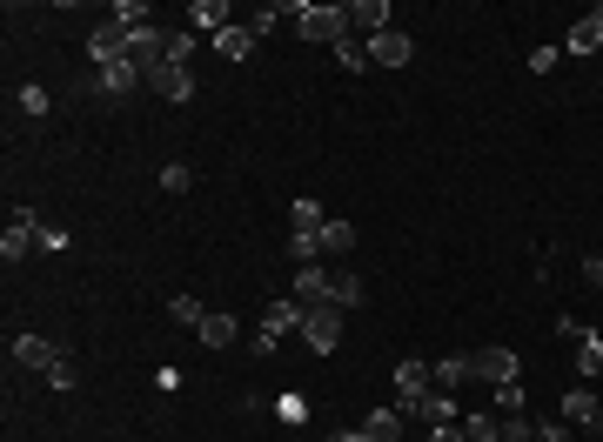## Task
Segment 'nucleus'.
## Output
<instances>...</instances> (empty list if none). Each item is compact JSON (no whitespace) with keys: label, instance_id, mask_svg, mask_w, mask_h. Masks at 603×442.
Returning a JSON list of instances; mask_svg holds the SVG:
<instances>
[{"label":"nucleus","instance_id":"nucleus-30","mask_svg":"<svg viewBox=\"0 0 603 442\" xmlns=\"http://www.w3.org/2000/svg\"><path fill=\"white\" fill-rule=\"evenodd\" d=\"M188 54H195V34H188V27H175V34H168V61L188 67Z\"/></svg>","mask_w":603,"mask_h":442},{"label":"nucleus","instance_id":"nucleus-37","mask_svg":"<svg viewBox=\"0 0 603 442\" xmlns=\"http://www.w3.org/2000/svg\"><path fill=\"white\" fill-rule=\"evenodd\" d=\"M335 442H369V436H362V429H349V436H335Z\"/></svg>","mask_w":603,"mask_h":442},{"label":"nucleus","instance_id":"nucleus-14","mask_svg":"<svg viewBox=\"0 0 603 442\" xmlns=\"http://www.w3.org/2000/svg\"><path fill=\"white\" fill-rule=\"evenodd\" d=\"M222 27H235L228 21V0H195V7H188V34H208V41H215Z\"/></svg>","mask_w":603,"mask_h":442},{"label":"nucleus","instance_id":"nucleus-38","mask_svg":"<svg viewBox=\"0 0 603 442\" xmlns=\"http://www.w3.org/2000/svg\"><path fill=\"white\" fill-rule=\"evenodd\" d=\"M597 429H603V409H597Z\"/></svg>","mask_w":603,"mask_h":442},{"label":"nucleus","instance_id":"nucleus-7","mask_svg":"<svg viewBox=\"0 0 603 442\" xmlns=\"http://www.w3.org/2000/svg\"><path fill=\"white\" fill-rule=\"evenodd\" d=\"M148 88H155L161 101H175V108H181V101H195V67H175V61H161L155 74H148Z\"/></svg>","mask_w":603,"mask_h":442},{"label":"nucleus","instance_id":"nucleus-9","mask_svg":"<svg viewBox=\"0 0 603 442\" xmlns=\"http://www.w3.org/2000/svg\"><path fill=\"white\" fill-rule=\"evenodd\" d=\"M302 322H309V309H302L295 295H275V302H268V309H262V329L275 335V342H282V335H295V329H302Z\"/></svg>","mask_w":603,"mask_h":442},{"label":"nucleus","instance_id":"nucleus-27","mask_svg":"<svg viewBox=\"0 0 603 442\" xmlns=\"http://www.w3.org/2000/svg\"><path fill=\"white\" fill-rule=\"evenodd\" d=\"M469 442H503V416H463Z\"/></svg>","mask_w":603,"mask_h":442},{"label":"nucleus","instance_id":"nucleus-5","mask_svg":"<svg viewBox=\"0 0 603 442\" xmlns=\"http://www.w3.org/2000/svg\"><path fill=\"white\" fill-rule=\"evenodd\" d=\"M14 362H21V369H34V376H54V369H61L67 355L54 349L47 335H14Z\"/></svg>","mask_w":603,"mask_h":442},{"label":"nucleus","instance_id":"nucleus-13","mask_svg":"<svg viewBox=\"0 0 603 442\" xmlns=\"http://www.w3.org/2000/svg\"><path fill=\"white\" fill-rule=\"evenodd\" d=\"M295 302H302V309H315V302H329V268L322 262H309V268H295Z\"/></svg>","mask_w":603,"mask_h":442},{"label":"nucleus","instance_id":"nucleus-1","mask_svg":"<svg viewBox=\"0 0 603 442\" xmlns=\"http://www.w3.org/2000/svg\"><path fill=\"white\" fill-rule=\"evenodd\" d=\"M295 34L302 41H349V7H322V0H295Z\"/></svg>","mask_w":603,"mask_h":442},{"label":"nucleus","instance_id":"nucleus-32","mask_svg":"<svg viewBox=\"0 0 603 442\" xmlns=\"http://www.w3.org/2000/svg\"><path fill=\"white\" fill-rule=\"evenodd\" d=\"M536 442H577L570 422H536Z\"/></svg>","mask_w":603,"mask_h":442},{"label":"nucleus","instance_id":"nucleus-2","mask_svg":"<svg viewBox=\"0 0 603 442\" xmlns=\"http://www.w3.org/2000/svg\"><path fill=\"white\" fill-rule=\"evenodd\" d=\"M396 409H402L409 422H429V429L456 422V396H443V389H416V396H396Z\"/></svg>","mask_w":603,"mask_h":442},{"label":"nucleus","instance_id":"nucleus-39","mask_svg":"<svg viewBox=\"0 0 603 442\" xmlns=\"http://www.w3.org/2000/svg\"><path fill=\"white\" fill-rule=\"evenodd\" d=\"M597 21H603V7H597Z\"/></svg>","mask_w":603,"mask_h":442},{"label":"nucleus","instance_id":"nucleus-19","mask_svg":"<svg viewBox=\"0 0 603 442\" xmlns=\"http://www.w3.org/2000/svg\"><path fill=\"white\" fill-rule=\"evenodd\" d=\"M597 409H603L597 389H570V396H563V422H570V429H577V422H597Z\"/></svg>","mask_w":603,"mask_h":442},{"label":"nucleus","instance_id":"nucleus-33","mask_svg":"<svg viewBox=\"0 0 603 442\" xmlns=\"http://www.w3.org/2000/svg\"><path fill=\"white\" fill-rule=\"evenodd\" d=\"M550 67H563V47H536V54H530V74H550Z\"/></svg>","mask_w":603,"mask_h":442},{"label":"nucleus","instance_id":"nucleus-21","mask_svg":"<svg viewBox=\"0 0 603 442\" xmlns=\"http://www.w3.org/2000/svg\"><path fill=\"white\" fill-rule=\"evenodd\" d=\"M289 221H295L289 235H322V228H329V215H322V201H309V195H302V201L289 208Z\"/></svg>","mask_w":603,"mask_h":442},{"label":"nucleus","instance_id":"nucleus-12","mask_svg":"<svg viewBox=\"0 0 603 442\" xmlns=\"http://www.w3.org/2000/svg\"><path fill=\"white\" fill-rule=\"evenodd\" d=\"M362 436L369 442H402L409 436V416H402V409H369V416H362Z\"/></svg>","mask_w":603,"mask_h":442},{"label":"nucleus","instance_id":"nucleus-25","mask_svg":"<svg viewBox=\"0 0 603 442\" xmlns=\"http://www.w3.org/2000/svg\"><path fill=\"white\" fill-rule=\"evenodd\" d=\"M577 376L583 382L603 376V335H583V342H577Z\"/></svg>","mask_w":603,"mask_h":442},{"label":"nucleus","instance_id":"nucleus-6","mask_svg":"<svg viewBox=\"0 0 603 442\" xmlns=\"http://www.w3.org/2000/svg\"><path fill=\"white\" fill-rule=\"evenodd\" d=\"M469 369H476L483 382H496V389L523 376V362H516V349H503V342H496V349H476V355H469Z\"/></svg>","mask_w":603,"mask_h":442},{"label":"nucleus","instance_id":"nucleus-11","mask_svg":"<svg viewBox=\"0 0 603 442\" xmlns=\"http://www.w3.org/2000/svg\"><path fill=\"white\" fill-rule=\"evenodd\" d=\"M382 27H389V7L382 0H349V34L356 41H376Z\"/></svg>","mask_w":603,"mask_h":442},{"label":"nucleus","instance_id":"nucleus-24","mask_svg":"<svg viewBox=\"0 0 603 442\" xmlns=\"http://www.w3.org/2000/svg\"><path fill=\"white\" fill-rule=\"evenodd\" d=\"M349 248H356V221L329 215V228H322V255H349Z\"/></svg>","mask_w":603,"mask_h":442},{"label":"nucleus","instance_id":"nucleus-3","mask_svg":"<svg viewBox=\"0 0 603 442\" xmlns=\"http://www.w3.org/2000/svg\"><path fill=\"white\" fill-rule=\"evenodd\" d=\"M302 342H309L315 355H335V342H342V309H335V302H315L309 322H302Z\"/></svg>","mask_w":603,"mask_h":442},{"label":"nucleus","instance_id":"nucleus-4","mask_svg":"<svg viewBox=\"0 0 603 442\" xmlns=\"http://www.w3.org/2000/svg\"><path fill=\"white\" fill-rule=\"evenodd\" d=\"M34 242H41V215H34V208H14L7 228H0V255H7V262H21Z\"/></svg>","mask_w":603,"mask_h":442},{"label":"nucleus","instance_id":"nucleus-17","mask_svg":"<svg viewBox=\"0 0 603 442\" xmlns=\"http://www.w3.org/2000/svg\"><path fill=\"white\" fill-rule=\"evenodd\" d=\"M563 54H603V21H597V14H583V21L570 27V41H563Z\"/></svg>","mask_w":603,"mask_h":442},{"label":"nucleus","instance_id":"nucleus-35","mask_svg":"<svg viewBox=\"0 0 603 442\" xmlns=\"http://www.w3.org/2000/svg\"><path fill=\"white\" fill-rule=\"evenodd\" d=\"M583 282H590V288H603V255H583Z\"/></svg>","mask_w":603,"mask_h":442},{"label":"nucleus","instance_id":"nucleus-18","mask_svg":"<svg viewBox=\"0 0 603 442\" xmlns=\"http://www.w3.org/2000/svg\"><path fill=\"white\" fill-rule=\"evenodd\" d=\"M416 389H436V369L409 355V362H396V396H416Z\"/></svg>","mask_w":603,"mask_h":442},{"label":"nucleus","instance_id":"nucleus-15","mask_svg":"<svg viewBox=\"0 0 603 442\" xmlns=\"http://www.w3.org/2000/svg\"><path fill=\"white\" fill-rule=\"evenodd\" d=\"M141 81H148V74H141L134 61H114V67H101V74H94V88H101V94H134Z\"/></svg>","mask_w":603,"mask_h":442},{"label":"nucleus","instance_id":"nucleus-22","mask_svg":"<svg viewBox=\"0 0 603 442\" xmlns=\"http://www.w3.org/2000/svg\"><path fill=\"white\" fill-rule=\"evenodd\" d=\"M429 369H436V389H443V396H449V389H463V382L476 376V369H469V355H443V362H429Z\"/></svg>","mask_w":603,"mask_h":442},{"label":"nucleus","instance_id":"nucleus-8","mask_svg":"<svg viewBox=\"0 0 603 442\" xmlns=\"http://www.w3.org/2000/svg\"><path fill=\"white\" fill-rule=\"evenodd\" d=\"M369 61H376V67H409V61H416V41H409L402 27H382L376 41H369Z\"/></svg>","mask_w":603,"mask_h":442},{"label":"nucleus","instance_id":"nucleus-29","mask_svg":"<svg viewBox=\"0 0 603 442\" xmlns=\"http://www.w3.org/2000/svg\"><path fill=\"white\" fill-rule=\"evenodd\" d=\"M161 188H168V195H188V188H195V168L168 161V168H161Z\"/></svg>","mask_w":603,"mask_h":442},{"label":"nucleus","instance_id":"nucleus-31","mask_svg":"<svg viewBox=\"0 0 603 442\" xmlns=\"http://www.w3.org/2000/svg\"><path fill=\"white\" fill-rule=\"evenodd\" d=\"M496 416H523V389H516V382L496 389Z\"/></svg>","mask_w":603,"mask_h":442},{"label":"nucleus","instance_id":"nucleus-36","mask_svg":"<svg viewBox=\"0 0 603 442\" xmlns=\"http://www.w3.org/2000/svg\"><path fill=\"white\" fill-rule=\"evenodd\" d=\"M429 442H469V436H463V422H443V429H429Z\"/></svg>","mask_w":603,"mask_h":442},{"label":"nucleus","instance_id":"nucleus-34","mask_svg":"<svg viewBox=\"0 0 603 442\" xmlns=\"http://www.w3.org/2000/svg\"><path fill=\"white\" fill-rule=\"evenodd\" d=\"M21 108L27 114H47V88H21Z\"/></svg>","mask_w":603,"mask_h":442},{"label":"nucleus","instance_id":"nucleus-16","mask_svg":"<svg viewBox=\"0 0 603 442\" xmlns=\"http://www.w3.org/2000/svg\"><path fill=\"white\" fill-rule=\"evenodd\" d=\"M215 54H222V61H248V54H255V27H222V34H215Z\"/></svg>","mask_w":603,"mask_h":442},{"label":"nucleus","instance_id":"nucleus-26","mask_svg":"<svg viewBox=\"0 0 603 442\" xmlns=\"http://www.w3.org/2000/svg\"><path fill=\"white\" fill-rule=\"evenodd\" d=\"M329 302L335 309H356L362 302V275H329Z\"/></svg>","mask_w":603,"mask_h":442},{"label":"nucleus","instance_id":"nucleus-23","mask_svg":"<svg viewBox=\"0 0 603 442\" xmlns=\"http://www.w3.org/2000/svg\"><path fill=\"white\" fill-rule=\"evenodd\" d=\"M335 67H342V74H369V41H356V34H349V41H335Z\"/></svg>","mask_w":603,"mask_h":442},{"label":"nucleus","instance_id":"nucleus-28","mask_svg":"<svg viewBox=\"0 0 603 442\" xmlns=\"http://www.w3.org/2000/svg\"><path fill=\"white\" fill-rule=\"evenodd\" d=\"M168 315H175L181 329H201V322H208V309H201L195 295H175V302H168Z\"/></svg>","mask_w":603,"mask_h":442},{"label":"nucleus","instance_id":"nucleus-20","mask_svg":"<svg viewBox=\"0 0 603 442\" xmlns=\"http://www.w3.org/2000/svg\"><path fill=\"white\" fill-rule=\"evenodd\" d=\"M195 342H201V349H228V342H235V315H215V309H208V322L195 329Z\"/></svg>","mask_w":603,"mask_h":442},{"label":"nucleus","instance_id":"nucleus-10","mask_svg":"<svg viewBox=\"0 0 603 442\" xmlns=\"http://www.w3.org/2000/svg\"><path fill=\"white\" fill-rule=\"evenodd\" d=\"M88 54H94V61H101V67L128 61V27H121V21H101V27H94V34H88Z\"/></svg>","mask_w":603,"mask_h":442}]
</instances>
